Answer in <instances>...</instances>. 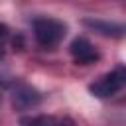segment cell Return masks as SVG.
Here are the masks:
<instances>
[{
	"label": "cell",
	"mask_w": 126,
	"mask_h": 126,
	"mask_svg": "<svg viewBox=\"0 0 126 126\" xmlns=\"http://www.w3.org/2000/svg\"><path fill=\"white\" fill-rule=\"evenodd\" d=\"M67 33V26L55 18H37L33 20V37L41 47H55Z\"/></svg>",
	"instance_id": "6da1fadb"
},
{
	"label": "cell",
	"mask_w": 126,
	"mask_h": 126,
	"mask_svg": "<svg viewBox=\"0 0 126 126\" xmlns=\"http://www.w3.org/2000/svg\"><path fill=\"white\" fill-rule=\"evenodd\" d=\"M124 85H126V65H118L112 71L104 73L100 79H96L89 87V91L98 98H108V96L116 94L118 91H122Z\"/></svg>",
	"instance_id": "7a4b0ae2"
},
{
	"label": "cell",
	"mask_w": 126,
	"mask_h": 126,
	"mask_svg": "<svg viewBox=\"0 0 126 126\" xmlns=\"http://www.w3.org/2000/svg\"><path fill=\"white\" fill-rule=\"evenodd\" d=\"M10 100H12V106L16 110L24 112V110H30V108L39 106L41 100H43V96L32 85H28V83H16L14 89L10 91Z\"/></svg>",
	"instance_id": "3957f363"
},
{
	"label": "cell",
	"mask_w": 126,
	"mask_h": 126,
	"mask_svg": "<svg viewBox=\"0 0 126 126\" xmlns=\"http://www.w3.org/2000/svg\"><path fill=\"white\" fill-rule=\"evenodd\" d=\"M69 51H71L73 59H75L77 63H81V65L94 63V61L100 57V55H98V51L93 47V43H91L87 37H75V39L71 41Z\"/></svg>",
	"instance_id": "277c9868"
},
{
	"label": "cell",
	"mask_w": 126,
	"mask_h": 126,
	"mask_svg": "<svg viewBox=\"0 0 126 126\" xmlns=\"http://www.w3.org/2000/svg\"><path fill=\"white\" fill-rule=\"evenodd\" d=\"M83 24L102 35H108V37H122L126 35V26L122 24H116V22H104V20H93V18H85Z\"/></svg>",
	"instance_id": "5b68a950"
},
{
	"label": "cell",
	"mask_w": 126,
	"mask_h": 126,
	"mask_svg": "<svg viewBox=\"0 0 126 126\" xmlns=\"http://www.w3.org/2000/svg\"><path fill=\"white\" fill-rule=\"evenodd\" d=\"M20 126H75V122L67 116H51V114H37V116H24Z\"/></svg>",
	"instance_id": "8992f818"
}]
</instances>
